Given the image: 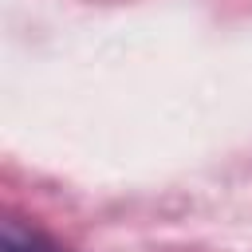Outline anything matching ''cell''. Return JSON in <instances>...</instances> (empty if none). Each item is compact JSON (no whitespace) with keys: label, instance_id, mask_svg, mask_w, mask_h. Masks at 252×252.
Masks as SVG:
<instances>
[{"label":"cell","instance_id":"obj_1","mask_svg":"<svg viewBox=\"0 0 252 252\" xmlns=\"http://www.w3.org/2000/svg\"><path fill=\"white\" fill-rule=\"evenodd\" d=\"M0 252H67L59 248L51 236L20 224V220H4V232H0Z\"/></svg>","mask_w":252,"mask_h":252}]
</instances>
